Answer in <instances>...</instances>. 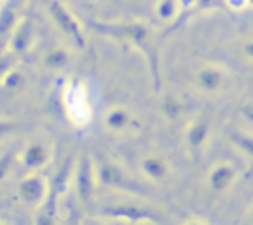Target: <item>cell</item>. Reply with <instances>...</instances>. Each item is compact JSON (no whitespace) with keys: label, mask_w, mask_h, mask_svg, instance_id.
Wrapping results in <instances>:
<instances>
[{"label":"cell","mask_w":253,"mask_h":225,"mask_svg":"<svg viewBox=\"0 0 253 225\" xmlns=\"http://www.w3.org/2000/svg\"><path fill=\"white\" fill-rule=\"evenodd\" d=\"M32 41H34V24L28 18H20L10 32L8 51L14 55H24L32 47Z\"/></svg>","instance_id":"cell-11"},{"label":"cell","mask_w":253,"mask_h":225,"mask_svg":"<svg viewBox=\"0 0 253 225\" xmlns=\"http://www.w3.org/2000/svg\"><path fill=\"white\" fill-rule=\"evenodd\" d=\"M67 63H69V53H67V49H63V47H51V49H47L45 55H43V65H45L47 69L61 71V69L67 67Z\"/></svg>","instance_id":"cell-16"},{"label":"cell","mask_w":253,"mask_h":225,"mask_svg":"<svg viewBox=\"0 0 253 225\" xmlns=\"http://www.w3.org/2000/svg\"><path fill=\"white\" fill-rule=\"evenodd\" d=\"M63 107H65V114L69 116L71 122H75L77 126H83L89 122L91 118V107L87 101V93L81 81H71L65 91H63Z\"/></svg>","instance_id":"cell-3"},{"label":"cell","mask_w":253,"mask_h":225,"mask_svg":"<svg viewBox=\"0 0 253 225\" xmlns=\"http://www.w3.org/2000/svg\"><path fill=\"white\" fill-rule=\"evenodd\" d=\"M194 83L204 93H219L227 85V73L217 63H204L196 69Z\"/></svg>","instance_id":"cell-7"},{"label":"cell","mask_w":253,"mask_h":225,"mask_svg":"<svg viewBox=\"0 0 253 225\" xmlns=\"http://www.w3.org/2000/svg\"><path fill=\"white\" fill-rule=\"evenodd\" d=\"M130 122H132V114L123 107H113L105 114V126L111 130H125L130 126Z\"/></svg>","instance_id":"cell-15"},{"label":"cell","mask_w":253,"mask_h":225,"mask_svg":"<svg viewBox=\"0 0 253 225\" xmlns=\"http://www.w3.org/2000/svg\"><path fill=\"white\" fill-rule=\"evenodd\" d=\"M210 132H211V120L210 116L202 114V116H196L188 128H186V134H184V142H186V150L190 154V158L194 162L200 160L202 152H204V146L210 138Z\"/></svg>","instance_id":"cell-5"},{"label":"cell","mask_w":253,"mask_h":225,"mask_svg":"<svg viewBox=\"0 0 253 225\" xmlns=\"http://www.w3.org/2000/svg\"><path fill=\"white\" fill-rule=\"evenodd\" d=\"M140 168H142L144 176L148 180H154V182L164 180L168 176V172H170V164L160 154H148V156H144L142 162H140Z\"/></svg>","instance_id":"cell-14"},{"label":"cell","mask_w":253,"mask_h":225,"mask_svg":"<svg viewBox=\"0 0 253 225\" xmlns=\"http://www.w3.org/2000/svg\"><path fill=\"white\" fill-rule=\"evenodd\" d=\"M249 6H253V0H249Z\"/></svg>","instance_id":"cell-28"},{"label":"cell","mask_w":253,"mask_h":225,"mask_svg":"<svg viewBox=\"0 0 253 225\" xmlns=\"http://www.w3.org/2000/svg\"><path fill=\"white\" fill-rule=\"evenodd\" d=\"M16 12H14V4L6 2L0 6V34H8L12 32V28L16 26Z\"/></svg>","instance_id":"cell-20"},{"label":"cell","mask_w":253,"mask_h":225,"mask_svg":"<svg viewBox=\"0 0 253 225\" xmlns=\"http://www.w3.org/2000/svg\"><path fill=\"white\" fill-rule=\"evenodd\" d=\"M95 170H97L99 184H103L107 188H115V189L128 191V193H144V188L138 182H134L119 164H115L109 158L99 156L97 164H95Z\"/></svg>","instance_id":"cell-2"},{"label":"cell","mask_w":253,"mask_h":225,"mask_svg":"<svg viewBox=\"0 0 253 225\" xmlns=\"http://www.w3.org/2000/svg\"><path fill=\"white\" fill-rule=\"evenodd\" d=\"M73 172H75V158H73V154H69V156H65V160L55 168V172H53V176H51V180H49V189L55 191V193L61 197V195L67 191L69 184L73 182Z\"/></svg>","instance_id":"cell-12"},{"label":"cell","mask_w":253,"mask_h":225,"mask_svg":"<svg viewBox=\"0 0 253 225\" xmlns=\"http://www.w3.org/2000/svg\"><path fill=\"white\" fill-rule=\"evenodd\" d=\"M227 2H229V6L235 8V10H241V8L249 6V0H227Z\"/></svg>","instance_id":"cell-26"},{"label":"cell","mask_w":253,"mask_h":225,"mask_svg":"<svg viewBox=\"0 0 253 225\" xmlns=\"http://www.w3.org/2000/svg\"><path fill=\"white\" fill-rule=\"evenodd\" d=\"M26 85V75L22 73V69L18 67H12L8 69L2 77H0V87L6 89V91H18Z\"/></svg>","instance_id":"cell-17"},{"label":"cell","mask_w":253,"mask_h":225,"mask_svg":"<svg viewBox=\"0 0 253 225\" xmlns=\"http://www.w3.org/2000/svg\"><path fill=\"white\" fill-rule=\"evenodd\" d=\"M49 191V186L43 176L40 174H30L18 184V197L26 205H42Z\"/></svg>","instance_id":"cell-8"},{"label":"cell","mask_w":253,"mask_h":225,"mask_svg":"<svg viewBox=\"0 0 253 225\" xmlns=\"http://www.w3.org/2000/svg\"><path fill=\"white\" fill-rule=\"evenodd\" d=\"M87 28H91L93 32L113 38L121 43L132 45L136 47L148 63V71L152 77V85L158 91L162 85L160 79V57H158V45L156 39L152 36V30L148 28L146 22H138V20H130V22H103V20H87L85 22Z\"/></svg>","instance_id":"cell-1"},{"label":"cell","mask_w":253,"mask_h":225,"mask_svg":"<svg viewBox=\"0 0 253 225\" xmlns=\"http://www.w3.org/2000/svg\"><path fill=\"white\" fill-rule=\"evenodd\" d=\"M235 180H237V168L231 162H217L210 168L206 184L211 193H223L233 186Z\"/></svg>","instance_id":"cell-10"},{"label":"cell","mask_w":253,"mask_h":225,"mask_svg":"<svg viewBox=\"0 0 253 225\" xmlns=\"http://www.w3.org/2000/svg\"><path fill=\"white\" fill-rule=\"evenodd\" d=\"M101 215L113 217V219H126L130 223H142V221H152L156 223L158 217L148 211L146 207H140L136 203H117V205H107L101 209Z\"/></svg>","instance_id":"cell-9"},{"label":"cell","mask_w":253,"mask_h":225,"mask_svg":"<svg viewBox=\"0 0 253 225\" xmlns=\"http://www.w3.org/2000/svg\"><path fill=\"white\" fill-rule=\"evenodd\" d=\"M95 178H97V170L93 166V160L85 154L75 162V172H73V186H75V193L83 203H89L95 191Z\"/></svg>","instance_id":"cell-6"},{"label":"cell","mask_w":253,"mask_h":225,"mask_svg":"<svg viewBox=\"0 0 253 225\" xmlns=\"http://www.w3.org/2000/svg\"><path fill=\"white\" fill-rule=\"evenodd\" d=\"M243 55H245L249 61H253V36H249V38L245 39V43H243Z\"/></svg>","instance_id":"cell-25"},{"label":"cell","mask_w":253,"mask_h":225,"mask_svg":"<svg viewBox=\"0 0 253 225\" xmlns=\"http://www.w3.org/2000/svg\"><path fill=\"white\" fill-rule=\"evenodd\" d=\"M0 6H2V0H0Z\"/></svg>","instance_id":"cell-30"},{"label":"cell","mask_w":253,"mask_h":225,"mask_svg":"<svg viewBox=\"0 0 253 225\" xmlns=\"http://www.w3.org/2000/svg\"><path fill=\"white\" fill-rule=\"evenodd\" d=\"M229 140H231V144H233L239 152H243L245 156L253 158V134H251V132L231 130V132H229Z\"/></svg>","instance_id":"cell-19"},{"label":"cell","mask_w":253,"mask_h":225,"mask_svg":"<svg viewBox=\"0 0 253 225\" xmlns=\"http://www.w3.org/2000/svg\"><path fill=\"white\" fill-rule=\"evenodd\" d=\"M18 128V124L14 120H8V118H0V138L8 136L10 132H14Z\"/></svg>","instance_id":"cell-24"},{"label":"cell","mask_w":253,"mask_h":225,"mask_svg":"<svg viewBox=\"0 0 253 225\" xmlns=\"http://www.w3.org/2000/svg\"><path fill=\"white\" fill-rule=\"evenodd\" d=\"M245 213H247V221H249V223H253V201L249 203V207H247V211H245Z\"/></svg>","instance_id":"cell-27"},{"label":"cell","mask_w":253,"mask_h":225,"mask_svg":"<svg viewBox=\"0 0 253 225\" xmlns=\"http://www.w3.org/2000/svg\"><path fill=\"white\" fill-rule=\"evenodd\" d=\"M47 10H49V16H51L53 24L57 26V30H59L63 36H67L79 49H83V47H85L83 28H81L79 20L69 12V8H67L63 2H59V0H49Z\"/></svg>","instance_id":"cell-4"},{"label":"cell","mask_w":253,"mask_h":225,"mask_svg":"<svg viewBox=\"0 0 253 225\" xmlns=\"http://www.w3.org/2000/svg\"><path fill=\"white\" fill-rule=\"evenodd\" d=\"M182 111H184V107H182V103H180L178 99H174V97H170V95L164 97V101H162V112H164L166 118L174 120V118L180 116Z\"/></svg>","instance_id":"cell-21"},{"label":"cell","mask_w":253,"mask_h":225,"mask_svg":"<svg viewBox=\"0 0 253 225\" xmlns=\"http://www.w3.org/2000/svg\"><path fill=\"white\" fill-rule=\"evenodd\" d=\"M20 160H22V164L28 170H38V168H42V166L47 164V160H49V148L43 142H30L22 150Z\"/></svg>","instance_id":"cell-13"},{"label":"cell","mask_w":253,"mask_h":225,"mask_svg":"<svg viewBox=\"0 0 253 225\" xmlns=\"http://www.w3.org/2000/svg\"><path fill=\"white\" fill-rule=\"evenodd\" d=\"M154 10H156V16L162 22H172V20L178 18L182 6H180V0H158Z\"/></svg>","instance_id":"cell-18"},{"label":"cell","mask_w":253,"mask_h":225,"mask_svg":"<svg viewBox=\"0 0 253 225\" xmlns=\"http://www.w3.org/2000/svg\"><path fill=\"white\" fill-rule=\"evenodd\" d=\"M239 114H241L247 122H253V99L241 103V107H239Z\"/></svg>","instance_id":"cell-23"},{"label":"cell","mask_w":253,"mask_h":225,"mask_svg":"<svg viewBox=\"0 0 253 225\" xmlns=\"http://www.w3.org/2000/svg\"><path fill=\"white\" fill-rule=\"evenodd\" d=\"M18 158V154H16V150L14 148H8L6 152H2L0 154V182L8 176V172L12 170V166H14V160Z\"/></svg>","instance_id":"cell-22"},{"label":"cell","mask_w":253,"mask_h":225,"mask_svg":"<svg viewBox=\"0 0 253 225\" xmlns=\"http://www.w3.org/2000/svg\"><path fill=\"white\" fill-rule=\"evenodd\" d=\"M83 2H93V0H83Z\"/></svg>","instance_id":"cell-29"}]
</instances>
